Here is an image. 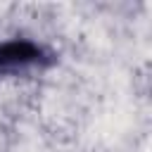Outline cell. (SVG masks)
I'll return each mask as SVG.
<instances>
[{"mask_svg":"<svg viewBox=\"0 0 152 152\" xmlns=\"http://www.w3.org/2000/svg\"><path fill=\"white\" fill-rule=\"evenodd\" d=\"M48 62L50 59L45 50L28 38H12V40L0 43V74L24 76V74L48 66Z\"/></svg>","mask_w":152,"mask_h":152,"instance_id":"cell-1","label":"cell"},{"mask_svg":"<svg viewBox=\"0 0 152 152\" xmlns=\"http://www.w3.org/2000/svg\"><path fill=\"white\" fill-rule=\"evenodd\" d=\"M10 147H12V135H10V131L0 124V152H10Z\"/></svg>","mask_w":152,"mask_h":152,"instance_id":"cell-2","label":"cell"}]
</instances>
